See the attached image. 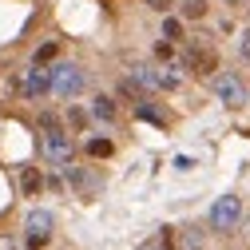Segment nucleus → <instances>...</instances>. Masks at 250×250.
Instances as JSON below:
<instances>
[{
    "label": "nucleus",
    "instance_id": "dca6fc26",
    "mask_svg": "<svg viewBox=\"0 0 250 250\" xmlns=\"http://www.w3.org/2000/svg\"><path fill=\"white\" fill-rule=\"evenodd\" d=\"M155 56H159V60H171V44H155Z\"/></svg>",
    "mask_w": 250,
    "mask_h": 250
},
{
    "label": "nucleus",
    "instance_id": "39448f33",
    "mask_svg": "<svg viewBox=\"0 0 250 250\" xmlns=\"http://www.w3.org/2000/svg\"><path fill=\"white\" fill-rule=\"evenodd\" d=\"M187 68H191L195 76H210V72L218 68L214 48H199V44H191V52H187Z\"/></svg>",
    "mask_w": 250,
    "mask_h": 250
},
{
    "label": "nucleus",
    "instance_id": "2eb2a0df",
    "mask_svg": "<svg viewBox=\"0 0 250 250\" xmlns=\"http://www.w3.org/2000/svg\"><path fill=\"white\" fill-rule=\"evenodd\" d=\"M44 242H48V234H36V230H32V234H28V250H40Z\"/></svg>",
    "mask_w": 250,
    "mask_h": 250
},
{
    "label": "nucleus",
    "instance_id": "4be33fe9",
    "mask_svg": "<svg viewBox=\"0 0 250 250\" xmlns=\"http://www.w3.org/2000/svg\"><path fill=\"white\" fill-rule=\"evenodd\" d=\"M191 250H199V246H191Z\"/></svg>",
    "mask_w": 250,
    "mask_h": 250
},
{
    "label": "nucleus",
    "instance_id": "9d476101",
    "mask_svg": "<svg viewBox=\"0 0 250 250\" xmlns=\"http://www.w3.org/2000/svg\"><path fill=\"white\" fill-rule=\"evenodd\" d=\"M91 115H96V119H115V104L107 96H100L96 104H91Z\"/></svg>",
    "mask_w": 250,
    "mask_h": 250
},
{
    "label": "nucleus",
    "instance_id": "1a4fd4ad",
    "mask_svg": "<svg viewBox=\"0 0 250 250\" xmlns=\"http://www.w3.org/2000/svg\"><path fill=\"white\" fill-rule=\"evenodd\" d=\"M183 16L187 20H203L207 16V0H183Z\"/></svg>",
    "mask_w": 250,
    "mask_h": 250
},
{
    "label": "nucleus",
    "instance_id": "412c9836",
    "mask_svg": "<svg viewBox=\"0 0 250 250\" xmlns=\"http://www.w3.org/2000/svg\"><path fill=\"white\" fill-rule=\"evenodd\" d=\"M159 250H167V246H159Z\"/></svg>",
    "mask_w": 250,
    "mask_h": 250
},
{
    "label": "nucleus",
    "instance_id": "20e7f679",
    "mask_svg": "<svg viewBox=\"0 0 250 250\" xmlns=\"http://www.w3.org/2000/svg\"><path fill=\"white\" fill-rule=\"evenodd\" d=\"M214 91H218V100H223L227 107H242L246 104V87H242V80L238 76H214Z\"/></svg>",
    "mask_w": 250,
    "mask_h": 250
},
{
    "label": "nucleus",
    "instance_id": "9b49d317",
    "mask_svg": "<svg viewBox=\"0 0 250 250\" xmlns=\"http://www.w3.org/2000/svg\"><path fill=\"white\" fill-rule=\"evenodd\" d=\"M20 187H24L28 195H36V191H40V171H36V167H28V171L20 175Z\"/></svg>",
    "mask_w": 250,
    "mask_h": 250
},
{
    "label": "nucleus",
    "instance_id": "f03ea898",
    "mask_svg": "<svg viewBox=\"0 0 250 250\" xmlns=\"http://www.w3.org/2000/svg\"><path fill=\"white\" fill-rule=\"evenodd\" d=\"M242 218V203H238V195H223L214 203V210H210V227L214 230H234V223Z\"/></svg>",
    "mask_w": 250,
    "mask_h": 250
},
{
    "label": "nucleus",
    "instance_id": "0eeeda50",
    "mask_svg": "<svg viewBox=\"0 0 250 250\" xmlns=\"http://www.w3.org/2000/svg\"><path fill=\"white\" fill-rule=\"evenodd\" d=\"M28 230L48 234V230H52V214H48V210H32V214H28Z\"/></svg>",
    "mask_w": 250,
    "mask_h": 250
},
{
    "label": "nucleus",
    "instance_id": "6e6552de",
    "mask_svg": "<svg viewBox=\"0 0 250 250\" xmlns=\"http://www.w3.org/2000/svg\"><path fill=\"white\" fill-rule=\"evenodd\" d=\"M131 80H135L139 87H159V76H155L151 68H143V64H139V68H131Z\"/></svg>",
    "mask_w": 250,
    "mask_h": 250
},
{
    "label": "nucleus",
    "instance_id": "7ed1b4c3",
    "mask_svg": "<svg viewBox=\"0 0 250 250\" xmlns=\"http://www.w3.org/2000/svg\"><path fill=\"white\" fill-rule=\"evenodd\" d=\"M44 155L52 163H72V155H76V147H72V139L60 131V127H52L48 135H44Z\"/></svg>",
    "mask_w": 250,
    "mask_h": 250
},
{
    "label": "nucleus",
    "instance_id": "f3484780",
    "mask_svg": "<svg viewBox=\"0 0 250 250\" xmlns=\"http://www.w3.org/2000/svg\"><path fill=\"white\" fill-rule=\"evenodd\" d=\"M147 4H151V8H159V12H167V8H171V0H147Z\"/></svg>",
    "mask_w": 250,
    "mask_h": 250
},
{
    "label": "nucleus",
    "instance_id": "6ab92c4d",
    "mask_svg": "<svg viewBox=\"0 0 250 250\" xmlns=\"http://www.w3.org/2000/svg\"><path fill=\"white\" fill-rule=\"evenodd\" d=\"M0 250H12V242H8V238H0Z\"/></svg>",
    "mask_w": 250,
    "mask_h": 250
},
{
    "label": "nucleus",
    "instance_id": "ddd939ff",
    "mask_svg": "<svg viewBox=\"0 0 250 250\" xmlns=\"http://www.w3.org/2000/svg\"><path fill=\"white\" fill-rule=\"evenodd\" d=\"M163 32H167V40H183V24H179L175 16H167V24H163Z\"/></svg>",
    "mask_w": 250,
    "mask_h": 250
},
{
    "label": "nucleus",
    "instance_id": "f8f14e48",
    "mask_svg": "<svg viewBox=\"0 0 250 250\" xmlns=\"http://www.w3.org/2000/svg\"><path fill=\"white\" fill-rule=\"evenodd\" d=\"M111 151H115L111 139H91V143H87V155H96V159H107Z\"/></svg>",
    "mask_w": 250,
    "mask_h": 250
},
{
    "label": "nucleus",
    "instance_id": "423d86ee",
    "mask_svg": "<svg viewBox=\"0 0 250 250\" xmlns=\"http://www.w3.org/2000/svg\"><path fill=\"white\" fill-rule=\"evenodd\" d=\"M28 96H40V91H52V72H44V64H36L28 72V83H24Z\"/></svg>",
    "mask_w": 250,
    "mask_h": 250
},
{
    "label": "nucleus",
    "instance_id": "4468645a",
    "mask_svg": "<svg viewBox=\"0 0 250 250\" xmlns=\"http://www.w3.org/2000/svg\"><path fill=\"white\" fill-rule=\"evenodd\" d=\"M56 44H44V48H36V64H48V60H56Z\"/></svg>",
    "mask_w": 250,
    "mask_h": 250
},
{
    "label": "nucleus",
    "instance_id": "aec40b11",
    "mask_svg": "<svg viewBox=\"0 0 250 250\" xmlns=\"http://www.w3.org/2000/svg\"><path fill=\"white\" fill-rule=\"evenodd\" d=\"M227 4H242V0H227Z\"/></svg>",
    "mask_w": 250,
    "mask_h": 250
},
{
    "label": "nucleus",
    "instance_id": "a211bd4d",
    "mask_svg": "<svg viewBox=\"0 0 250 250\" xmlns=\"http://www.w3.org/2000/svg\"><path fill=\"white\" fill-rule=\"evenodd\" d=\"M242 56H250V32L242 36Z\"/></svg>",
    "mask_w": 250,
    "mask_h": 250
},
{
    "label": "nucleus",
    "instance_id": "f257e3e1",
    "mask_svg": "<svg viewBox=\"0 0 250 250\" xmlns=\"http://www.w3.org/2000/svg\"><path fill=\"white\" fill-rule=\"evenodd\" d=\"M52 91L56 96H80L83 91V72L76 68V64H60V68H52Z\"/></svg>",
    "mask_w": 250,
    "mask_h": 250
}]
</instances>
